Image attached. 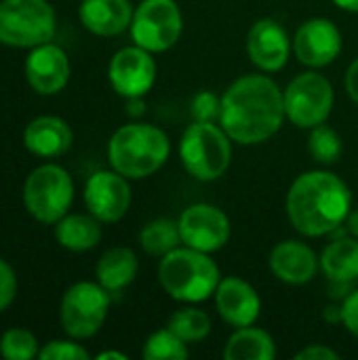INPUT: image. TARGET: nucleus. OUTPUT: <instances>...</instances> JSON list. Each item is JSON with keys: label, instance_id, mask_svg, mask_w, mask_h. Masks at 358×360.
I'll list each match as a JSON object with an SVG mask.
<instances>
[{"label": "nucleus", "instance_id": "f257e3e1", "mask_svg": "<svg viewBox=\"0 0 358 360\" xmlns=\"http://www.w3.org/2000/svg\"><path fill=\"white\" fill-rule=\"evenodd\" d=\"M285 120L283 89L266 74L241 76L222 95L219 124L241 146L268 141Z\"/></svg>", "mask_w": 358, "mask_h": 360}, {"label": "nucleus", "instance_id": "f03ea898", "mask_svg": "<svg viewBox=\"0 0 358 360\" xmlns=\"http://www.w3.org/2000/svg\"><path fill=\"white\" fill-rule=\"evenodd\" d=\"M291 226L308 236L319 238L340 230L352 211V194L346 181L331 171L302 173L289 188L285 200Z\"/></svg>", "mask_w": 358, "mask_h": 360}, {"label": "nucleus", "instance_id": "7ed1b4c3", "mask_svg": "<svg viewBox=\"0 0 358 360\" xmlns=\"http://www.w3.org/2000/svg\"><path fill=\"white\" fill-rule=\"evenodd\" d=\"M171 154L169 135L146 122L120 127L108 143V160L127 179H146L160 171Z\"/></svg>", "mask_w": 358, "mask_h": 360}, {"label": "nucleus", "instance_id": "20e7f679", "mask_svg": "<svg viewBox=\"0 0 358 360\" xmlns=\"http://www.w3.org/2000/svg\"><path fill=\"white\" fill-rule=\"evenodd\" d=\"M158 281L169 297L181 304H200L213 297L222 272L211 253L184 245L160 257Z\"/></svg>", "mask_w": 358, "mask_h": 360}, {"label": "nucleus", "instance_id": "39448f33", "mask_svg": "<svg viewBox=\"0 0 358 360\" xmlns=\"http://www.w3.org/2000/svg\"><path fill=\"white\" fill-rule=\"evenodd\" d=\"M179 160L194 179L215 181L230 167L232 139L222 124L194 120L181 133Z\"/></svg>", "mask_w": 358, "mask_h": 360}, {"label": "nucleus", "instance_id": "423d86ee", "mask_svg": "<svg viewBox=\"0 0 358 360\" xmlns=\"http://www.w3.org/2000/svg\"><path fill=\"white\" fill-rule=\"evenodd\" d=\"M57 30L49 0H0V44L34 49L51 42Z\"/></svg>", "mask_w": 358, "mask_h": 360}, {"label": "nucleus", "instance_id": "0eeeda50", "mask_svg": "<svg viewBox=\"0 0 358 360\" xmlns=\"http://www.w3.org/2000/svg\"><path fill=\"white\" fill-rule=\"evenodd\" d=\"M74 200V181L59 165L34 169L23 184V205L42 224H57Z\"/></svg>", "mask_w": 358, "mask_h": 360}, {"label": "nucleus", "instance_id": "6e6552de", "mask_svg": "<svg viewBox=\"0 0 358 360\" xmlns=\"http://www.w3.org/2000/svg\"><path fill=\"white\" fill-rule=\"evenodd\" d=\"M283 97L285 114L298 129H312L327 122L335 101L333 84L317 70L298 74L283 91Z\"/></svg>", "mask_w": 358, "mask_h": 360}, {"label": "nucleus", "instance_id": "1a4fd4ad", "mask_svg": "<svg viewBox=\"0 0 358 360\" xmlns=\"http://www.w3.org/2000/svg\"><path fill=\"white\" fill-rule=\"evenodd\" d=\"M131 38L150 53H165L184 32V15L175 0H141L133 13Z\"/></svg>", "mask_w": 358, "mask_h": 360}, {"label": "nucleus", "instance_id": "9d476101", "mask_svg": "<svg viewBox=\"0 0 358 360\" xmlns=\"http://www.w3.org/2000/svg\"><path fill=\"white\" fill-rule=\"evenodd\" d=\"M110 291L99 283H76L72 285L61 300V325L63 331L74 340L93 338L108 319L110 310Z\"/></svg>", "mask_w": 358, "mask_h": 360}, {"label": "nucleus", "instance_id": "9b49d317", "mask_svg": "<svg viewBox=\"0 0 358 360\" xmlns=\"http://www.w3.org/2000/svg\"><path fill=\"white\" fill-rule=\"evenodd\" d=\"M177 226L181 245L205 253H215L224 249L230 238L228 215L219 207L209 202H196L184 209L177 219Z\"/></svg>", "mask_w": 358, "mask_h": 360}, {"label": "nucleus", "instance_id": "f8f14e48", "mask_svg": "<svg viewBox=\"0 0 358 360\" xmlns=\"http://www.w3.org/2000/svg\"><path fill=\"white\" fill-rule=\"evenodd\" d=\"M108 78L112 89L122 97H143L156 80V61L150 51L133 44L114 53Z\"/></svg>", "mask_w": 358, "mask_h": 360}, {"label": "nucleus", "instance_id": "ddd939ff", "mask_svg": "<svg viewBox=\"0 0 358 360\" xmlns=\"http://www.w3.org/2000/svg\"><path fill=\"white\" fill-rule=\"evenodd\" d=\"M84 205L101 224L120 221L131 207V186L118 171H97L84 186Z\"/></svg>", "mask_w": 358, "mask_h": 360}, {"label": "nucleus", "instance_id": "4468645a", "mask_svg": "<svg viewBox=\"0 0 358 360\" xmlns=\"http://www.w3.org/2000/svg\"><path fill=\"white\" fill-rule=\"evenodd\" d=\"M293 53L300 63L317 70L333 63L342 53V32L327 17L304 21L293 36Z\"/></svg>", "mask_w": 358, "mask_h": 360}, {"label": "nucleus", "instance_id": "2eb2a0df", "mask_svg": "<svg viewBox=\"0 0 358 360\" xmlns=\"http://www.w3.org/2000/svg\"><path fill=\"white\" fill-rule=\"evenodd\" d=\"M291 51H293V40H289L287 30L279 21L266 17V19H257L249 27L247 55L260 72L266 74L281 72L287 65Z\"/></svg>", "mask_w": 358, "mask_h": 360}, {"label": "nucleus", "instance_id": "dca6fc26", "mask_svg": "<svg viewBox=\"0 0 358 360\" xmlns=\"http://www.w3.org/2000/svg\"><path fill=\"white\" fill-rule=\"evenodd\" d=\"M217 314L234 329L255 325L262 312V300L255 287L238 276H226L219 281L215 293Z\"/></svg>", "mask_w": 358, "mask_h": 360}, {"label": "nucleus", "instance_id": "f3484780", "mask_svg": "<svg viewBox=\"0 0 358 360\" xmlns=\"http://www.w3.org/2000/svg\"><path fill=\"white\" fill-rule=\"evenodd\" d=\"M25 78L40 95L59 93L70 80V59L65 51L51 42L34 46L25 61Z\"/></svg>", "mask_w": 358, "mask_h": 360}, {"label": "nucleus", "instance_id": "a211bd4d", "mask_svg": "<svg viewBox=\"0 0 358 360\" xmlns=\"http://www.w3.org/2000/svg\"><path fill=\"white\" fill-rule=\"evenodd\" d=\"M270 272L285 285H306L310 283L319 268H321V257L302 240H281L268 257Z\"/></svg>", "mask_w": 358, "mask_h": 360}, {"label": "nucleus", "instance_id": "6ab92c4d", "mask_svg": "<svg viewBox=\"0 0 358 360\" xmlns=\"http://www.w3.org/2000/svg\"><path fill=\"white\" fill-rule=\"evenodd\" d=\"M133 4L129 0H82L80 21L95 36H118L133 21Z\"/></svg>", "mask_w": 358, "mask_h": 360}, {"label": "nucleus", "instance_id": "aec40b11", "mask_svg": "<svg viewBox=\"0 0 358 360\" xmlns=\"http://www.w3.org/2000/svg\"><path fill=\"white\" fill-rule=\"evenodd\" d=\"M72 129L65 120L57 116L34 118L23 131V146L42 158H57L65 154L72 146Z\"/></svg>", "mask_w": 358, "mask_h": 360}, {"label": "nucleus", "instance_id": "412c9836", "mask_svg": "<svg viewBox=\"0 0 358 360\" xmlns=\"http://www.w3.org/2000/svg\"><path fill=\"white\" fill-rule=\"evenodd\" d=\"M137 270H139V262L133 249L112 247L99 257L95 274H97V283L103 289H108L110 293H118L135 281Z\"/></svg>", "mask_w": 358, "mask_h": 360}, {"label": "nucleus", "instance_id": "4be33fe9", "mask_svg": "<svg viewBox=\"0 0 358 360\" xmlns=\"http://www.w3.org/2000/svg\"><path fill=\"white\" fill-rule=\"evenodd\" d=\"M321 268L335 285L358 281V238L352 234L331 240L321 253Z\"/></svg>", "mask_w": 358, "mask_h": 360}, {"label": "nucleus", "instance_id": "5701e85b", "mask_svg": "<svg viewBox=\"0 0 358 360\" xmlns=\"http://www.w3.org/2000/svg\"><path fill=\"white\" fill-rule=\"evenodd\" d=\"M226 360H272L276 359L274 338L260 327H238L224 348Z\"/></svg>", "mask_w": 358, "mask_h": 360}, {"label": "nucleus", "instance_id": "b1692460", "mask_svg": "<svg viewBox=\"0 0 358 360\" xmlns=\"http://www.w3.org/2000/svg\"><path fill=\"white\" fill-rule=\"evenodd\" d=\"M101 221L93 215H65L55 226L57 243L68 251H89L101 240Z\"/></svg>", "mask_w": 358, "mask_h": 360}, {"label": "nucleus", "instance_id": "393cba45", "mask_svg": "<svg viewBox=\"0 0 358 360\" xmlns=\"http://www.w3.org/2000/svg\"><path fill=\"white\" fill-rule=\"evenodd\" d=\"M139 245L152 257H162L169 251L177 249L181 245L177 221L167 219V217H158V219L148 221L139 232Z\"/></svg>", "mask_w": 358, "mask_h": 360}, {"label": "nucleus", "instance_id": "a878e982", "mask_svg": "<svg viewBox=\"0 0 358 360\" xmlns=\"http://www.w3.org/2000/svg\"><path fill=\"white\" fill-rule=\"evenodd\" d=\"M167 327L186 344H198L205 338H209L211 319L205 310L196 308L194 304H188L186 308H179L171 314Z\"/></svg>", "mask_w": 358, "mask_h": 360}, {"label": "nucleus", "instance_id": "bb28decb", "mask_svg": "<svg viewBox=\"0 0 358 360\" xmlns=\"http://www.w3.org/2000/svg\"><path fill=\"white\" fill-rule=\"evenodd\" d=\"M308 152L319 165H333L342 156V137L340 133L329 127L327 122L317 124L310 129L308 137Z\"/></svg>", "mask_w": 358, "mask_h": 360}, {"label": "nucleus", "instance_id": "cd10ccee", "mask_svg": "<svg viewBox=\"0 0 358 360\" xmlns=\"http://www.w3.org/2000/svg\"><path fill=\"white\" fill-rule=\"evenodd\" d=\"M188 344L177 338L169 327L154 331L143 344L146 360H184L188 359Z\"/></svg>", "mask_w": 358, "mask_h": 360}, {"label": "nucleus", "instance_id": "c85d7f7f", "mask_svg": "<svg viewBox=\"0 0 358 360\" xmlns=\"http://www.w3.org/2000/svg\"><path fill=\"white\" fill-rule=\"evenodd\" d=\"M0 354L6 360H32L38 356V342L25 329H8L0 340Z\"/></svg>", "mask_w": 358, "mask_h": 360}, {"label": "nucleus", "instance_id": "c756f323", "mask_svg": "<svg viewBox=\"0 0 358 360\" xmlns=\"http://www.w3.org/2000/svg\"><path fill=\"white\" fill-rule=\"evenodd\" d=\"M192 120L198 122H219L222 114V97L213 91H198L190 101Z\"/></svg>", "mask_w": 358, "mask_h": 360}, {"label": "nucleus", "instance_id": "7c9ffc66", "mask_svg": "<svg viewBox=\"0 0 358 360\" xmlns=\"http://www.w3.org/2000/svg\"><path fill=\"white\" fill-rule=\"evenodd\" d=\"M40 360H89V352L74 342H49L40 352Z\"/></svg>", "mask_w": 358, "mask_h": 360}, {"label": "nucleus", "instance_id": "2f4dec72", "mask_svg": "<svg viewBox=\"0 0 358 360\" xmlns=\"http://www.w3.org/2000/svg\"><path fill=\"white\" fill-rule=\"evenodd\" d=\"M15 293H17L15 272H13V268L4 259H0V312L6 310L13 304Z\"/></svg>", "mask_w": 358, "mask_h": 360}, {"label": "nucleus", "instance_id": "473e14b6", "mask_svg": "<svg viewBox=\"0 0 358 360\" xmlns=\"http://www.w3.org/2000/svg\"><path fill=\"white\" fill-rule=\"evenodd\" d=\"M342 323L348 333L358 340V289L352 291L342 304Z\"/></svg>", "mask_w": 358, "mask_h": 360}, {"label": "nucleus", "instance_id": "72a5a7b5", "mask_svg": "<svg viewBox=\"0 0 358 360\" xmlns=\"http://www.w3.org/2000/svg\"><path fill=\"white\" fill-rule=\"evenodd\" d=\"M340 354L323 344H312L295 354V360H338Z\"/></svg>", "mask_w": 358, "mask_h": 360}, {"label": "nucleus", "instance_id": "f704fd0d", "mask_svg": "<svg viewBox=\"0 0 358 360\" xmlns=\"http://www.w3.org/2000/svg\"><path fill=\"white\" fill-rule=\"evenodd\" d=\"M346 91H348L350 99L358 103V57L350 63V68L346 72Z\"/></svg>", "mask_w": 358, "mask_h": 360}, {"label": "nucleus", "instance_id": "c9c22d12", "mask_svg": "<svg viewBox=\"0 0 358 360\" xmlns=\"http://www.w3.org/2000/svg\"><path fill=\"white\" fill-rule=\"evenodd\" d=\"M127 112L131 116H141L146 112V103H143V97H129L127 99Z\"/></svg>", "mask_w": 358, "mask_h": 360}, {"label": "nucleus", "instance_id": "e433bc0d", "mask_svg": "<svg viewBox=\"0 0 358 360\" xmlns=\"http://www.w3.org/2000/svg\"><path fill=\"white\" fill-rule=\"evenodd\" d=\"M346 232L358 238V209H352L348 219H346Z\"/></svg>", "mask_w": 358, "mask_h": 360}, {"label": "nucleus", "instance_id": "4c0bfd02", "mask_svg": "<svg viewBox=\"0 0 358 360\" xmlns=\"http://www.w3.org/2000/svg\"><path fill=\"white\" fill-rule=\"evenodd\" d=\"M342 11H348V13H358V0H333Z\"/></svg>", "mask_w": 358, "mask_h": 360}, {"label": "nucleus", "instance_id": "58836bf2", "mask_svg": "<svg viewBox=\"0 0 358 360\" xmlns=\"http://www.w3.org/2000/svg\"><path fill=\"white\" fill-rule=\"evenodd\" d=\"M108 359L127 360V354H122V352H116V350H108V352H101V354H97V360H108Z\"/></svg>", "mask_w": 358, "mask_h": 360}]
</instances>
